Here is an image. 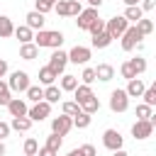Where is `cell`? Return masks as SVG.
<instances>
[{
	"label": "cell",
	"instance_id": "cell-33",
	"mask_svg": "<svg viewBox=\"0 0 156 156\" xmlns=\"http://www.w3.org/2000/svg\"><path fill=\"white\" fill-rule=\"evenodd\" d=\"M10 100H12V90H10V85H7L5 80H0V105L7 107Z\"/></svg>",
	"mask_w": 156,
	"mask_h": 156
},
{
	"label": "cell",
	"instance_id": "cell-8",
	"mask_svg": "<svg viewBox=\"0 0 156 156\" xmlns=\"http://www.w3.org/2000/svg\"><path fill=\"white\" fill-rule=\"evenodd\" d=\"M66 63H68V54H66V51H61V49H56V51L49 56V63H46V66L58 76V73H63V71H66Z\"/></svg>",
	"mask_w": 156,
	"mask_h": 156
},
{
	"label": "cell",
	"instance_id": "cell-48",
	"mask_svg": "<svg viewBox=\"0 0 156 156\" xmlns=\"http://www.w3.org/2000/svg\"><path fill=\"white\" fill-rule=\"evenodd\" d=\"M85 2H88V5H90V7H95V10H98V7H100V5H102V0H85Z\"/></svg>",
	"mask_w": 156,
	"mask_h": 156
},
{
	"label": "cell",
	"instance_id": "cell-27",
	"mask_svg": "<svg viewBox=\"0 0 156 156\" xmlns=\"http://www.w3.org/2000/svg\"><path fill=\"white\" fill-rule=\"evenodd\" d=\"M112 44V37L107 34V32H102V34H95L93 37V49H107Z\"/></svg>",
	"mask_w": 156,
	"mask_h": 156
},
{
	"label": "cell",
	"instance_id": "cell-38",
	"mask_svg": "<svg viewBox=\"0 0 156 156\" xmlns=\"http://www.w3.org/2000/svg\"><path fill=\"white\" fill-rule=\"evenodd\" d=\"M119 73H122V78H127V80H134V78H139V76L134 73V68L129 66V61H124V63L119 66Z\"/></svg>",
	"mask_w": 156,
	"mask_h": 156
},
{
	"label": "cell",
	"instance_id": "cell-46",
	"mask_svg": "<svg viewBox=\"0 0 156 156\" xmlns=\"http://www.w3.org/2000/svg\"><path fill=\"white\" fill-rule=\"evenodd\" d=\"M37 154H39V156H56V151H51V149H46V146H41Z\"/></svg>",
	"mask_w": 156,
	"mask_h": 156
},
{
	"label": "cell",
	"instance_id": "cell-40",
	"mask_svg": "<svg viewBox=\"0 0 156 156\" xmlns=\"http://www.w3.org/2000/svg\"><path fill=\"white\" fill-rule=\"evenodd\" d=\"M80 80H83V85H90L93 80H98V78H95V68H90V66H88V68H83Z\"/></svg>",
	"mask_w": 156,
	"mask_h": 156
},
{
	"label": "cell",
	"instance_id": "cell-29",
	"mask_svg": "<svg viewBox=\"0 0 156 156\" xmlns=\"http://www.w3.org/2000/svg\"><path fill=\"white\" fill-rule=\"evenodd\" d=\"M80 110H83V112H88V115H95V112L100 110V100L93 95V98H88L85 102H80Z\"/></svg>",
	"mask_w": 156,
	"mask_h": 156
},
{
	"label": "cell",
	"instance_id": "cell-10",
	"mask_svg": "<svg viewBox=\"0 0 156 156\" xmlns=\"http://www.w3.org/2000/svg\"><path fill=\"white\" fill-rule=\"evenodd\" d=\"M102 144H105V149L117 151V149H122L124 139H122V134H119L117 129H105V134H102Z\"/></svg>",
	"mask_w": 156,
	"mask_h": 156
},
{
	"label": "cell",
	"instance_id": "cell-50",
	"mask_svg": "<svg viewBox=\"0 0 156 156\" xmlns=\"http://www.w3.org/2000/svg\"><path fill=\"white\" fill-rule=\"evenodd\" d=\"M149 122H151V127H154V129H156V112H154V115H151V117H149Z\"/></svg>",
	"mask_w": 156,
	"mask_h": 156
},
{
	"label": "cell",
	"instance_id": "cell-6",
	"mask_svg": "<svg viewBox=\"0 0 156 156\" xmlns=\"http://www.w3.org/2000/svg\"><path fill=\"white\" fill-rule=\"evenodd\" d=\"M141 34H139V29H136V24H129V29L122 34V49L124 51H132V49H136L139 44H141Z\"/></svg>",
	"mask_w": 156,
	"mask_h": 156
},
{
	"label": "cell",
	"instance_id": "cell-34",
	"mask_svg": "<svg viewBox=\"0 0 156 156\" xmlns=\"http://www.w3.org/2000/svg\"><path fill=\"white\" fill-rule=\"evenodd\" d=\"M129 66L134 68V73H136V76H141V73L146 71V58H141V56H134V58H129Z\"/></svg>",
	"mask_w": 156,
	"mask_h": 156
},
{
	"label": "cell",
	"instance_id": "cell-13",
	"mask_svg": "<svg viewBox=\"0 0 156 156\" xmlns=\"http://www.w3.org/2000/svg\"><path fill=\"white\" fill-rule=\"evenodd\" d=\"M68 61L71 63H88L90 61V49L88 46H73L68 51Z\"/></svg>",
	"mask_w": 156,
	"mask_h": 156
},
{
	"label": "cell",
	"instance_id": "cell-3",
	"mask_svg": "<svg viewBox=\"0 0 156 156\" xmlns=\"http://www.w3.org/2000/svg\"><path fill=\"white\" fill-rule=\"evenodd\" d=\"M54 10H56L58 17H78L83 12V5L78 0H58L54 5Z\"/></svg>",
	"mask_w": 156,
	"mask_h": 156
},
{
	"label": "cell",
	"instance_id": "cell-52",
	"mask_svg": "<svg viewBox=\"0 0 156 156\" xmlns=\"http://www.w3.org/2000/svg\"><path fill=\"white\" fill-rule=\"evenodd\" d=\"M66 156H80V149H73V151H68Z\"/></svg>",
	"mask_w": 156,
	"mask_h": 156
},
{
	"label": "cell",
	"instance_id": "cell-42",
	"mask_svg": "<svg viewBox=\"0 0 156 156\" xmlns=\"http://www.w3.org/2000/svg\"><path fill=\"white\" fill-rule=\"evenodd\" d=\"M141 98H144V102H146L149 107H154V105H156V90H154V88H146Z\"/></svg>",
	"mask_w": 156,
	"mask_h": 156
},
{
	"label": "cell",
	"instance_id": "cell-24",
	"mask_svg": "<svg viewBox=\"0 0 156 156\" xmlns=\"http://www.w3.org/2000/svg\"><path fill=\"white\" fill-rule=\"evenodd\" d=\"M73 98H76V102L80 105V102H85L88 98H93V88H90V85H83V83H80V85H78V88L73 90Z\"/></svg>",
	"mask_w": 156,
	"mask_h": 156
},
{
	"label": "cell",
	"instance_id": "cell-23",
	"mask_svg": "<svg viewBox=\"0 0 156 156\" xmlns=\"http://www.w3.org/2000/svg\"><path fill=\"white\" fill-rule=\"evenodd\" d=\"M56 78H58V76H56L49 66H41V68H39V83H41V85H54Z\"/></svg>",
	"mask_w": 156,
	"mask_h": 156
},
{
	"label": "cell",
	"instance_id": "cell-16",
	"mask_svg": "<svg viewBox=\"0 0 156 156\" xmlns=\"http://www.w3.org/2000/svg\"><path fill=\"white\" fill-rule=\"evenodd\" d=\"M95 78L102 80V83H107V80L115 78V68H112L110 63H98V66H95Z\"/></svg>",
	"mask_w": 156,
	"mask_h": 156
},
{
	"label": "cell",
	"instance_id": "cell-56",
	"mask_svg": "<svg viewBox=\"0 0 156 156\" xmlns=\"http://www.w3.org/2000/svg\"><path fill=\"white\" fill-rule=\"evenodd\" d=\"M154 29H156V22H154Z\"/></svg>",
	"mask_w": 156,
	"mask_h": 156
},
{
	"label": "cell",
	"instance_id": "cell-55",
	"mask_svg": "<svg viewBox=\"0 0 156 156\" xmlns=\"http://www.w3.org/2000/svg\"><path fill=\"white\" fill-rule=\"evenodd\" d=\"M78 2H85V0H78Z\"/></svg>",
	"mask_w": 156,
	"mask_h": 156
},
{
	"label": "cell",
	"instance_id": "cell-15",
	"mask_svg": "<svg viewBox=\"0 0 156 156\" xmlns=\"http://www.w3.org/2000/svg\"><path fill=\"white\" fill-rule=\"evenodd\" d=\"M7 112H10L12 117H27L29 107H27V102H24V100H20V98H12V100L7 102Z\"/></svg>",
	"mask_w": 156,
	"mask_h": 156
},
{
	"label": "cell",
	"instance_id": "cell-51",
	"mask_svg": "<svg viewBox=\"0 0 156 156\" xmlns=\"http://www.w3.org/2000/svg\"><path fill=\"white\" fill-rule=\"evenodd\" d=\"M124 5H127V7H132V5H139V0H124Z\"/></svg>",
	"mask_w": 156,
	"mask_h": 156
},
{
	"label": "cell",
	"instance_id": "cell-28",
	"mask_svg": "<svg viewBox=\"0 0 156 156\" xmlns=\"http://www.w3.org/2000/svg\"><path fill=\"white\" fill-rule=\"evenodd\" d=\"M27 100L41 102V100H44V88H41V85H29V88H27Z\"/></svg>",
	"mask_w": 156,
	"mask_h": 156
},
{
	"label": "cell",
	"instance_id": "cell-31",
	"mask_svg": "<svg viewBox=\"0 0 156 156\" xmlns=\"http://www.w3.org/2000/svg\"><path fill=\"white\" fill-rule=\"evenodd\" d=\"M90 122H93V115H88V112H80L73 117V127H78V129H88Z\"/></svg>",
	"mask_w": 156,
	"mask_h": 156
},
{
	"label": "cell",
	"instance_id": "cell-11",
	"mask_svg": "<svg viewBox=\"0 0 156 156\" xmlns=\"http://www.w3.org/2000/svg\"><path fill=\"white\" fill-rule=\"evenodd\" d=\"M151 134H154V127H151L149 119H136L132 124V136L134 139H149Z\"/></svg>",
	"mask_w": 156,
	"mask_h": 156
},
{
	"label": "cell",
	"instance_id": "cell-54",
	"mask_svg": "<svg viewBox=\"0 0 156 156\" xmlns=\"http://www.w3.org/2000/svg\"><path fill=\"white\" fill-rule=\"evenodd\" d=\"M151 88H154V90H156V80H154V83H151Z\"/></svg>",
	"mask_w": 156,
	"mask_h": 156
},
{
	"label": "cell",
	"instance_id": "cell-9",
	"mask_svg": "<svg viewBox=\"0 0 156 156\" xmlns=\"http://www.w3.org/2000/svg\"><path fill=\"white\" fill-rule=\"evenodd\" d=\"M51 115V105L46 102V100H41V102H34L32 107H29V112H27V117L32 119V122H41V119H46Z\"/></svg>",
	"mask_w": 156,
	"mask_h": 156
},
{
	"label": "cell",
	"instance_id": "cell-14",
	"mask_svg": "<svg viewBox=\"0 0 156 156\" xmlns=\"http://www.w3.org/2000/svg\"><path fill=\"white\" fill-rule=\"evenodd\" d=\"M24 20H27V27H29L32 32H41V29H44V22H46V20H44V15H41V12H37V10L27 12V15H24Z\"/></svg>",
	"mask_w": 156,
	"mask_h": 156
},
{
	"label": "cell",
	"instance_id": "cell-45",
	"mask_svg": "<svg viewBox=\"0 0 156 156\" xmlns=\"http://www.w3.org/2000/svg\"><path fill=\"white\" fill-rule=\"evenodd\" d=\"M7 134H10V124H7V122H0V141H2Z\"/></svg>",
	"mask_w": 156,
	"mask_h": 156
},
{
	"label": "cell",
	"instance_id": "cell-32",
	"mask_svg": "<svg viewBox=\"0 0 156 156\" xmlns=\"http://www.w3.org/2000/svg\"><path fill=\"white\" fill-rule=\"evenodd\" d=\"M136 29H139V34H141V37H149V34L154 32V22H151V20H146V17H141V20L136 22Z\"/></svg>",
	"mask_w": 156,
	"mask_h": 156
},
{
	"label": "cell",
	"instance_id": "cell-53",
	"mask_svg": "<svg viewBox=\"0 0 156 156\" xmlns=\"http://www.w3.org/2000/svg\"><path fill=\"white\" fill-rule=\"evenodd\" d=\"M5 154H7V149H5V144L0 141V156H5Z\"/></svg>",
	"mask_w": 156,
	"mask_h": 156
},
{
	"label": "cell",
	"instance_id": "cell-18",
	"mask_svg": "<svg viewBox=\"0 0 156 156\" xmlns=\"http://www.w3.org/2000/svg\"><path fill=\"white\" fill-rule=\"evenodd\" d=\"M37 56H39V49H37L34 41H29V44H20V58H24V61H34Z\"/></svg>",
	"mask_w": 156,
	"mask_h": 156
},
{
	"label": "cell",
	"instance_id": "cell-41",
	"mask_svg": "<svg viewBox=\"0 0 156 156\" xmlns=\"http://www.w3.org/2000/svg\"><path fill=\"white\" fill-rule=\"evenodd\" d=\"M88 32H90L93 37H95V34H102V32H105V20H100V17H98V20L88 27Z\"/></svg>",
	"mask_w": 156,
	"mask_h": 156
},
{
	"label": "cell",
	"instance_id": "cell-39",
	"mask_svg": "<svg viewBox=\"0 0 156 156\" xmlns=\"http://www.w3.org/2000/svg\"><path fill=\"white\" fill-rule=\"evenodd\" d=\"M134 115H136V119H149L154 112H151V107H149L146 102H141V105H136V112H134Z\"/></svg>",
	"mask_w": 156,
	"mask_h": 156
},
{
	"label": "cell",
	"instance_id": "cell-5",
	"mask_svg": "<svg viewBox=\"0 0 156 156\" xmlns=\"http://www.w3.org/2000/svg\"><path fill=\"white\" fill-rule=\"evenodd\" d=\"M110 110L112 112H127L129 110V95H127V90H122V88L112 90V95H110Z\"/></svg>",
	"mask_w": 156,
	"mask_h": 156
},
{
	"label": "cell",
	"instance_id": "cell-36",
	"mask_svg": "<svg viewBox=\"0 0 156 156\" xmlns=\"http://www.w3.org/2000/svg\"><path fill=\"white\" fill-rule=\"evenodd\" d=\"M37 151H39V141L29 136V139L24 141V156H37Z\"/></svg>",
	"mask_w": 156,
	"mask_h": 156
},
{
	"label": "cell",
	"instance_id": "cell-35",
	"mask_svg": "<svg viewBox=\"0 0 156 156\" xmlns=\"http://www.w3.org/2000/svg\"><path fill=\"white\" fill-rule=\"evenodd\" d=\"M61 141H63V139H61V136H58V134H54V132H51V134H49V136H46V144H44V146H46V149H51V151H56V154H58V149H61Z\"/></svg>",
	"mask_w": 156,
	"mask_h": 156
},
{
	"label": "cell",
	"instance_id": "cell-7",
	"mask_svg": "<svg viewBox=\"0 0 156 156\" xmlns=\"http://www.w3.org/2000/svg\"><path fill=\"white\" fill-rule=\"evenodd\" d=\"M71 129H73V117H68V115H58V117L51 119V132H54V134L66 136Z\"/></svg>",
	"mask_w": 156,
	"mask_h": 156
},
{
	"label": "cell",
	"instance_id": "cell-4",
	"mask_svg": "<svg viewBox=\"0 0 156 156\" xmlns=\"http://www.w3.org/2000/svg\"><path fill=\"white\" fill-rule=\"evenodd\" d=\"M7 85H10L12 93H27V88L32 85V83H29V73H27V71H15V73H10Z\"/></svg>",
	"mask_w": 156,
	"mask_h": 156
},
{
	"label": "cell",
	"instance_id": "cell-25",
	"mask_svg": "<svg viewBox=\"0 0 156 156\" xmlns=\"http://www.w3.org/2000/svg\"><path fill=\"white\" fill-rule=\"evenodd\" d=\"M141 17H144V10H141L139 5H132V7L124 10V20H127V22H134V24H136Z\"/></svg>",
	"mask_w": 156,
	"mask_h": 156
},
{
	"label": "cell",
	"instance_id": "cell-49",
	"mask_svg": "<svg viewBox=\"0 0 156 156\" xmlns=\"http://www.w3.org/2000/svg\"><path fill=\"white\" fill-rule=\"evenodd\" d=\"M112 156H129L124 149H117V151H112Z\"/></svg>",
	"mask_w": 156,
	"mask_h": 156
},
{
	"label": "cell",
	"instance_id": "cell-47",
	"mask_svg": "<svg viewBox=\"0 0 156 156\" xmlns=\"http://www.w3.org/2000/svg\"><path fill=\"white\" fill-rule=\"evenodd\" d=\"M5 73H7V61H5V58H0V80L5 78Z\"/></svg>",
	"mask_w": 156,
	"mask_h": 156
},
{
	"label": "cell",
	"instance_id": "cell-2",
	"mask_svg": "<svg viewBox=\"0 0 156 156\" xmlns=\"http://www.w3.org/2000/svg\"><path fill=\"white\" fill-rule=\"evenodd\" d=\"M129 29V22L124 20V15H117L112 20H105V32L112 37V39H122V34Z\"/></svg>",
	"mask_w": 156,
	"mask_h": 156
},
{
	"label": "cell",
	"instance_id": "cell-1",
	"mask_svg": "<svg viewBox=\"0 0 156 156\" xmlns=\"http://www.w3.org/2000/svg\"><path fill=\"white\" fill-rule=\"evenodd\" d=\"M34 44H37V49H61V44H63V34L61 32H49V29H41V32H37L34 34Z\"/></svg>",
	"mask_w": 156,
	"mask_h": 156
},
{
	"label": "cell",
	"instance_id": "cell-12",
	"mask_svg": "<svg viewBox=\"0 0 156 156\" xmlns=\"http://www.w3.org/2000/svg\"><path fill=\"white\" fill-rule=\"evenodd\" d=\"M95 20H98V10H95V7H88V10H83V12L78 15L76 24H78V29H85V32H88V27H90Z\"/></svg>",
	"mask_w": 156,
	"mask_h": 156
},
{
	"label": "cell",
	"instance_id": "cell-21",
	"mask_svg": "<svg viewBox=\"0 0 156 156\" xmlns=\"http://www.w3.org/2000/svg\"><path fill=\"white\" fill-rule=\"evenodd\" d=\"M61 93H63V90H61L58 85H46V88H44V100H46L49 105H54V102L61 100Z\"/></svg>",
	"mask_w": 156,
	"mask_h": 156
},
{
	"label": "cell",
	"instance_id": "cell-20",
	"mask_svg": "<svg viewBox=\"0 0 156 156\" xmlns=\"http://www.w3.org/2000/svg\"><path fill=\"white\" fill-rule=\"evenodd\" d=\"M15 37L20 39V44H29V41H34V32H32L27 24H22V27H15Z\"/></svg>",
	"mask_w": 156,
	"mask_h": 156
},
{
	"label": "cell",
	"instance_id": "cell-22",
	"mask_svg": "<svg viewBox=\"0 0 156 156\" xmlns=\"http://www.w3.org/2000/svg\"><path fill=\"white\" fill-rule=\"evenodd\" d=\"M10 129H15V132H29L32 129V119L29 117H12Z\"/></svg>",
	"mask_w": 156,
	"mask_h": 156
},
{
	"label": "cell",
	"instance_id": "cell-26",
	"mask_svg": "<svg viewBox=\"0 0 156 156\" xmlns=\"http://www.w3.org/2000/svg\"><path fill=\"white\" fill-rule=\"evenodd\" d=\"M76 88H78V76L63 73V76H61V90H68V93H73Z\"/></svg>",
	"mask_w": 156,
	"mask_h": 156
},
{
	"label": "cell",
	"instance_id": "cell-43",
	"mask_svg": "<svg viewBox=\"0 0 156 156\" xmlns=\"http://www.w3.org/2000/svg\"><path fill=\"white\" fill-rule=\"evenodd\" d=\"M78 149H80V156H98V151H95L93 144H83V146H78Z\"/></svg>",
	"mask_w": 156,
	"mask_h": 156
},
{
	"label": "cell",
	"instance_id": "cell-19",
	"mask_svg": "<svg viewBox=\"0 0 156 156\" xmlns=\"http://www.w3.org/2000/svg\"><path fill=\"white\" fill-rule=\"evenodd\" d=\"M12 34H15L12 20H10L7 15H0V39H7V37H12Z\"/></svg>",
	"mask_w": 156,
	"mask_h": 156
},
{
	"label": "cell",
	"instance_id": "cell-37",
	"mask_svg": "<svg viewBox=\"0 0 156 156\" xmlns=\"http://www.w3.org/2000/svg\"><path fill=\"white\" fill-rule=\"evenodd\" d=\"M56 2H58V0H37V7H34V10H37V12H41V15H46L49 10H54V5H56Z\"/></svg>",
	"mask_w": 156,
	"mask_h": 156
},
{
	"label": "cell",
	"instance_id": "cell-44",
	"mask_svg": "<svg viewBox=\"0 0 156 156\" xmlns=\"http://www.w3.org/2000/svg\"><path fill=\"white\" fill-rule=\"evenodd\" d=\"M139 7H141L144 12H149V10H154V7H156V0H144V2L139 5Z\"/></svg>",
	"mask_w": 156,
	"mask_h": 156
},
{
	"label": "cell",
	"instance_id": "cell-30",
	"mask_svg": "<svg viewBox=\"0 0 156 156\" xmlns=\"http://www.w3.org/2000/svg\"><path fill=\"white\" fill-rule=\"evenodd\" d=\"M61 110H63V115H68V117H76V115H80L83 110H80V105L76 102V100H66L63 105H61Z\"/></svg>",
	"mask_w": 156,
	"mask_h": 156
},
{
	"label": "cell",
	"instance_id": "cell-17",
	"mask_svg": "<svg viewBox=\"0 0 156 156\" xmlns=\"http://www.w3.org/2000/svg\"><path fill=\"white\" fill-rule=\"evenodd\" d=\"M124 90H127V95H129V98H141V95H144V90H146V85H144V80H141V78H134V80H129V83H127V88H124Z\"/></svg>",
	"mask_w": 156,
	"mask_h": 156
}]
</instances>
